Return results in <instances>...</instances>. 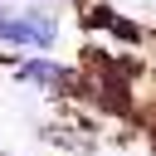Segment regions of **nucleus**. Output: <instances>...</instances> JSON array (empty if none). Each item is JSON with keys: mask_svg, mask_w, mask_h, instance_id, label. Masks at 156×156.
<instances>
[{"mask_svg": "<svg viewBox=\"0 0 156 156\" xmlns=\"http://www.w3.org/2000/svg\"><path fill=\"white\" fill-rule=\"evenodd\" d=\"M93 24H102L107 29V39H117V44H141V24H132L127 15H117V10H98L93 15Z\"/></svg>", "mask_w": 156, "mask_h": 156, "instance_id": "obj_2", "label": "nucleus"}, {"mask_svg": "<svg viewBox=\"0 0 156 156\" xmlns=\"http://www.w3.org/2000/svg\"><path fill=\"white\" fill-rule=\"evenodd\" d=\"M15 78H20L24 88H44V93H54V88H63V78H73V68L58 63L54 54H29V58H20Z\"/></svg>", "mask_w": 156, "mask_h": 156, "instance_id": "obj_1", "label": "nucleus"}]
</instances>
